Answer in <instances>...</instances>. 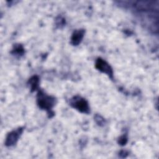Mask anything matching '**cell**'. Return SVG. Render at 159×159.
I'll use <instances>...</instances> for the list:
<instances>
[{"instance_id":"obj_4","label":"cell","mask_w":159,"mask_h":159,"mask_svg":"<svg viewBox=\"0 0 159 159\" xmlns=\"http://www.w3.org/2000/svg\"><path fill=\"white\" fill-rule=\"evenodd\" d=\"M83 35V31H77L75 33H74L73 37H72V42L73 44H78L79 42H80L82 37Z\"/></svg>"},{"instance_id":"obj_3","label":"cell","mask_w":159,"mask_h":159,"mask_svg":"<svg viewBox=\"0 0 159 159\" xmlns=\"http://www.w3.org/2000/svg\"><path fill=\"white\" fill-rule=\"evenodd\" d=\"M39 105L40 107L43 108H49L51 107V105H52L53 102L52 100L50 99L48 97H45L44 96L40 98L39 99Z\"/></svg>"},{"instance_id":"obj_5","label":"cell","mask_w":159,"mask_h":159,"mask_svg":"<svg viewBox=\"0 0 159 159\" xmlns=\"http://www.w3.org/2000/svg\"><path fill=\"white\" fill-rule=\"evenodd\" d=\"M19 134V133L18 132H14L12 134H11L7 139V143L11 145L10 143H14L16 141V140L17 139Z\"/></svg>"},{"instance_id":"obj_2","label":"cell","mask_w":159,"mask_h":159,"mask_svg":"<svg viewBox=\"0 0 159 159\" xmlns=\"http://www.w3.org/2000/svg\"><path fill=\"white\" fill-rule=\"evenodd\" d=\"M96 66L98 69H99L101 71H102L103 72H105L106 73H108L109 75H111V70L109 65L104 61L101 60V59H99L96 63Z\"/></svg>"},{"instance_id":"obj_1","label":"cell","mask_w":159,"mask_h":159,"mask_svg":"<svg viewBox=\"0 0 159 159\" xmlns=\"http://www.w3.org/2000/svg\"><path fill=\"white\" fill-rule=\"evenodd\" d=\"M73 104H75L74 106L76 108H77L81 112H86L88 111V104L84 100L78 99V100H75V102Z\"/></svg>"}]
</instances>
